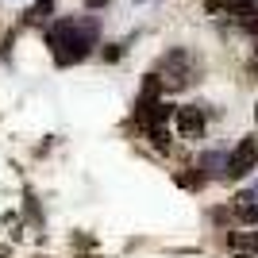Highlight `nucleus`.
<instances>
[{
	"label": "nucleus",
	"mask_w": 258,
	"mask_h": 258,
	"mask_svg": "<svg viewBox=\"0 0 258 258\" xmlns=\"http://www.w3.org/2000/svg\"><path fill=\"white\" fill-rule=\"evenodd\" d=\"M46 43H50L54 58L62 66L81 62L89 54V46L97 43V27H93V23H77V20H62V23H54L50 31H46Z\"/></svg>",
	"instance_id": "nucleus-1"
},
{
	"label": "nucleus",
	"mask_w": 258,
	"mask_h": 258,
	"mask_svg": "<svg viewBox=\"0 0 258 258\" xmlns=\"http://www.w3.org/2000/svg\"><path fill=\"white\" fill-rule=\"evenodd\" d=\"M231 247H235V250H250V254H258V235H231Z\"/></svg>",
	"instance_id": "nucleus-6"
},
{
	"label": "nucleus",
	"mask_w": 258,
	"mask_h": 258,
	"mask_svg": "<svg viewBox=\"0 0 258 258\" xmlns=\"http://www.w3.org/2000/svg\"><path fill=\"white\" fill-rule=\"evenodd\" d=\"M235 258H250V254H235Z\"/></svg>",
	"instance_id": "nucleus-9"
},
{
	"label": "nucleus",
	"mask_w": 258,
	"mask_h": 258,
	"mask_svg": "<svg viewBox=\"0 0 258 258\" xmlns=\"http://www.w3.org/2000/svg\"><path fill=\"white\" fill-rule=\"evenodd\" d=\"M185 62H189V54H185V50H170L166 58H162V74H166V77H158V81H162L166 89H181L185 81H189Z\"/></svg>",
	"instance_id": "nucleus-3"
},
{
	"label": "nucleus",
	"mask_w": 258,
	"mask_h": 258,
	"mask_svg": "<svg viewBox=\"0 0 258 258\" xmlns=\"http://www.w3.org/2000/svg\"><path fill=\"white\" fill-rule=\"evenodd\" d=\"M177 127H181L185 139H201V131H205V112L193 108V104L177 108Z\"/></svg>",
	"instance_id": "nucleus-4"
},
{
	"label": "nucleus",
	"mask_w": 258,
	"mask_h": 258,
	"mask_svg": "<svg viewBox=\"0 0 258 258\" xmlns=\"http://www.w3.org/2000/svg\"><path fill=\"white\" fill-rule=\"evenodd\" d=\"M254 166H258V139H254V135H247V139L235 143V151L227 154V166H224V170H227L231 181H239V177H247Z\"/></svg>",
	"instance_id": "nucleus-2"
},
{
	"label": "nucleus",
	"mask_w": 258,
	"mask_h": 258,
	"mask_svg": "<svg viewBox=\"0 0 258 258\" xmlns=\"http://www.w3.org/2000/svg\"><path fill=\"white\" fill-rule=\"evenodd\" d=\"M235 216L243 224H258V201L254 197H239L235 201Z\"/></svg>",
	"instance_id": "nucleus-5"
},
{
	"label": "nucleus",
	"mask_w": 258,
	"mask_h": 258,
	"mask_svg": "<svg viewBox=\"0 0 258 258\" xmlns=\"http://www.w3.org/2000/svg\"><path fill=\"white\" fill-rule=\"evenodd\" d=\"M108 0H85V8H104Z\"/></svg>",
	"instance_id": "nucleus-7"
},
{
	"label": "nucleus",
	"mask_w": 258,
	"mask_h": 258,
	"mask_svg": "<svg viewBox=\"0 0 258 258\" xmlns=\"http://www.w3.org/2000/svg\"><path fill=\"white\" fill-rule=\"evenodd\" d=\"M254 119H258V104H254Z\"/></svg>",
	"instance_id": "nucleus-8"
}]
</instances>
